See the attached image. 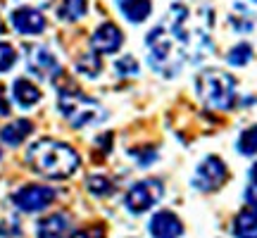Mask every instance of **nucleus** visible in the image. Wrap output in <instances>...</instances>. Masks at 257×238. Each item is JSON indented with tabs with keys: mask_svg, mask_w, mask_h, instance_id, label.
I'll use <instances>...</instances> for the list:
<instances>
[{
	"mask_svg": "<svg viewBox=\"0 0 257 238\" xmlns=\"http://www.w3.org/2000/svg\"><path fill=\"white\" fill-rule=\"evenodd\" d=\"M27 162L36 174L62 181L76 174L81 167V157L69 143H62L57 138H38L27 150Z\"/></svg>",
	"mask_w": 257,
	"mask_h": 238,
	"instance_id": "nucleus-1",
	"label": "nucleus"
},
{
	"mask_svg": "<svg viewBox=\"0 0 257 238\" xmlns=\"http://www.w3.org/2000/svg\"><path fill=\"white\" fill-rule=\"evenodd\" d=\"M146 50H148V64L155 69L160 76L172 79L181 72L184 67V53H181V43L176 36L174 27L162 19L160 24L148 31L146 36Z\"/></svg>",
	"mask_w": 257,
	"mask_h": 238,
	"instance_id": "nucleus-2",
	"label": "nucleus"
},
{
	"mask_svg": "<svg viewBox=\"0 0 257 238\" xmlns=\"http://www.w3.org/2000/svg\"><path fill=\"white\" fill-rule=\"evenodd\" d=\"M195 93L202 105L226 112L236 105V79L226 69L207 67L195 76Z\"/></svg>",
	"mask_w": 257,
	"mask_h": 238,
	"instance_id": "nucleus-3",
	"label": "nucleus"
},
{
	"mask_svg": "<svg viewBox=\"0 0 257 238\" xmlns=\"http://www.w3.org/2000/svg\"><path fill=\"white\" fill-rule=\"evenodd\" d=\"M57 110L62 112V117L72 124L74 129L93 127L100 124L105 119V107L98 100H93L88 95H83L76 86H67L60 88L57 95Z\"/></svg>",
	"mask_w": 257,
	"mask_h": 238,
	"instance_id": "nucleus-4",
	"label": "nucleus"
},
{
	"mask_svg": "<svg viewBox=\"0 0 257 238\" xmlns=\"http://www.w3.org/2000/svg\"><path fill=\"white\" fill-rule=\"evenodd\" d=\"M165 195V183L160 179H141L136 181L124 195V207H126L131 214H143V212L153 210L157 202L162 200Z\"/></svg>",
	"mask_w": 257,
	"mask_h": 238,
	"instance_id": "nucleus-5",
	"label": "nucleus"
},
{
	"mask_svg": "<svg viewBox=\"0 0 257 238\" xmlns=\"http://www.w3.org/2000/svg\"><path fill=\"white\" fill-rule=\"evenodd\" d=\"M226 176H229L226 162L217 155H207L200 165H198V169H195L193 186H195V191H200V193H214L224 186Z\"/></svg>",
	"mask_w": 257,
	"mask_h": 238,
	"instance_id": "nucleus-6",
	"label": "nucleus"
},
{
	"mask_svg": "<svg viewBox=\"0 0 257 238\" xmlns=\"http://www.w3.org/2000/svg\"><path fill=\"white\" fill-rule=\"evenodd\" d=\"M57 193L50 188V186H43V183H27L22 186L19 191H15L12 195V202L15 207L22 212H43L46 207L53 205Z\"/></svg>",
	"mask_w": 257,
	"mask_h": 238,
	"instance_id": "nucleus-7",
	"label": "nucleus"
},
{
	"mask_svg": "<svg viewBox=\"0 0 257 238\" xmlns=\"http://www.w3.org/2000/svg\"><path fill=\"white\" fill-rule=\"evenodd\" d=\"M27 69L36 79L48 81V79H57L60 76V62H57L55 53L46 46H29L27 48Z\"/></svg>",
	"mask_w": 257,
	"mask_h": 238,
	"instance_id": "nucleus-8",
	"label": "nucleus"
},
{
	"mask_svg": "<svg viewBox=\"0 0 257 238\" xmlns=\"http://www.w3.org/2000/svg\"><path fill=\"white\" fill-rule=\"evenodd\" d=\"M10 24H12L15 31L22 34V36H38V34H43L48 27L46 15L36 8H29V5H22V8L12 10V12H10Z\"/></svg>",
	"mask_w": 257,
	"mask_h": 238,
	"instance_id": "nucleus-9",
	"label": "nucleus"
},
{
	"mask_svg": "<svg viewBox=\"0 0 257 238\" xmlns=\"http://www.w3.org/2000/svg\"><path fill=\"white\" fill-rule=\"evenodd\" d=\"M124 46V31L114 22H102L100 27L93 31L91 50L98 55H114Z\"/></svg>",
	"mask_w": 257,
	"mask_h": 238,
	"instance_id": "nucleus-10",
	"label": "nucleus"
},
{
	"mask_svg": "<svg viewBox=\"0 0 257 238\" xmlns=\"http://www.w3.org/2000/svg\"><path fill=\"white\" fill-rule=\"evenodd\" d=\"M148 231L153 238H181L184 236V221L172 210H160L150 217Z\"/></svg>",
	"mask_w": 257,
	"mask_h": 238,
	"instance_id": "nucleus-11",
	"label": "nucleus"
},
{
	"mask_svg": "<svg viewBox=\"0 0 257 238\" xmlns=\"http://www.w3.org/2000/svg\"><path fill=\"white\" fill-rule=\"evenodd\" d=\"M69 229H72V221L64 212H55V214H48L36 224V236L38 238H69Z\"/></svg>",
	"mask_w": 257,
	"mask_h": 238,
	"instance_id": "nucleus-12",
	"label": "nucleus"
},
{
	"mask_svg": "<svg viewBox=\"0 0 257 238\" xmlns=\"http://www.w3.org/2000/svg\"><path fill=\"white\" fill-rule=\"evenodd\" d=\"M12 100L17 102L22 110H31L41 102V88L31 79L19 76V79L12 81Z\"/></svg>",
	"mask_w": 257,
	"mask_h": 238,
	"instance_id": "nucleus-13",
	"label": "nucleus"
},
{
	"mask_svg": "<svg viewBox=\"0 0 257 238\" xmlns=\"http://www.w3.org/2000/svg\"><path fill=\"white\" fill-rule=\"evenodd\" d=\"M114 3L119 15L134 27L148 22V17L153 15V0H114Z\"/></svg>",
	"mask_w": 257,
	"mask_h": 238,
	"instance_id": "nucleus-14",
	"label": "nucleus"
},
{
	"mask_svg": "<svg viewBox=\"0 0 257 238\" xmlns=\"http://www.w3.org/2000/svg\"><path fill=\"white\" fill-rule=\"evenodd\" d=\"M31 134H34L31 119H12L10 124H5V127L0 129V141H3L5 146L17 148V146H22Z\"/></svg>",
	"mask_w": 257,
	"mask_h": 238,
	"instance_id": "nucleus-15",
	"label": "nucleus"
},
{
	"mask_svg": "<svg viewBox=\"0 0 257 238\" xmlns=\"http://www.w3.org/2000/svg\"><path fill=\"white\" fill-rule=\"evenodd\" d=\"M233 236L236 238H257V210L248 207L236 214L233 219Z\"/></svg>",
	"mask_w": 257,
	"mask_h": 238,
	"instance_id": "nucleus-16",
	"label": "nucleus"
},
{
	"mask_svg": "<svg viewBox=\"0 0 257 238\" xmlns=\"http://www.w3.org/2000/svg\"><path fill=\"white\" fill-rule=\"evenodd\" d=\"M86 12H88V0H62L57 8V15L64 22H79L86 17Z\"/></svg>",
	"mask_w": 257,
	"mask_h": 238,
	"instance_id": "nucleus-17",
	"label": "nucleus"
},
{
	"mask_svg": "<svg viewBox=\"0 0 257 238\" xmlns=\"http://www.w3.org/2000/svg\"><path fill=\"white\" fill-rule=\"evenodd\" d=\"M252 55H255L252 46H250L248 41H240V43H236V46L226 53V62H229L231 67H245V64L252 62Z\"/></svg>",
	"mask_w": 257,
	"mask_h": 238,
	"instance_id": "nucleus-18",
	"label": "nucleus"
},
{
	"mask_svg": "<svg viewBox=\"0 0 257 238\" xmlns=\"http://www.w3.org/2000/svg\"><path fill=\"white\" fill-rule=\"evenodd\" d=\"M76 72L81 76H88V79H95L98 74L102 72V62H100V55L98 53H86L76 60Z\"/></svg>",
	"mask_w": 257,
	"mask_h": 238,
	"instance_id": "nucleus-19",
	"label": "nucleus"
},
{
	"mask_svg": "<svg viewBox=\"0 0 257 238\" xmlns=\"http://www.w3.org/2000/svg\"><path fill=\"white\" fill-rule=\"evenodd\" d=\"M86 188H88L93 195H98V198H107V195L114 193V181L105 174H91L86 179Z\"/></svg>",
	"mask_w": 257,
	"mask_h": 238,
	"instance_id": "nucleus-20",
	"label": "nucleus"
},
{
	"mask_svg": "<svg viewBox=\"0 0 257 238\" xmlns=\"http://www.w3.org/2000/svg\"><path fill=\"white\" fill-rule=\"evenodd\" d=\"M236 150L245 157L257 155V124L248 127L245 131H240L238 141H236Z\"/></svg>",
	"mask_w": 257,
	"mask_h": 238,
	"instance_id": "nucleus-21",
	"label": "nucleus"
},
{
	"mask_svg": "<svg viewBox=\"0 0 257 238\" xmlns=\"http://www.w3.org/2000/svg\"><path fill=\"white\" fill-rule=\"evenodd\" d=\"M15 64H17V50L12 48V43L0 41V74L10 72Z\"/></svg>",
	"mask_w": 257,
	"mask_h": 238,
	"instance_id": "nucleus-22",
	"label": "nucleus"
},
{
	"mask_svg": "<svg viewBox=\"0 0 257 238\" xmlns=\"http://www.w3.org/2000/svg\"><path fill=\"white\" fill-rule=\"evenodd\" d=\"M114 69H117L119 76H136V74L141 72V64H138V60L134 55H126V57H119V60L114 62Z\"/></svg>",
	"mask_w": 257,
	"mask_h": 238,
	"instance_id": "nucleus-23",
	"label": "nucleus"
},
{
	"mask_svg": "<svg viewBox=\"0 0 257 238\" xmlns=\"http://www.w3.org/2000/svg\"><path fill=\"white\" fill-rule=\"evenodd\" d=\"M131 157H134L141 167H148V165H153V162H157V150L155 148H134V150H131Z\"/></svg>",
	"mask_w": 257,
	"mask_h": 238,
	"instance_id": "nucleus-24",
	"label": "nucleus"
},
{
	"mask_svg": "<svg viewBox=\"0 0 257 238\" xmlns=\"http://www.w3.org/2000/svg\"><path fill=\"white\" fill-rule=\"evenodd\" d=\"M69 238H105V226H102V224H93V226L74 231Z\"/></svg>",
	"mask_w": 257,
	"mask_h": 238,
	"instance_id": "nucleus-25",
	"label": "nucleus"
},
{
	"mask_svg": "<svg viewBox=\"0 0 257 238\" xmlns=\"http://www.w3.org/2000/svg\"><path fill=\"white\" fill-rule=\"evenodd\" d=\"M231 24H233L236 31H243V34H245V31H252V17H248V15H240V17L233 15V17H231Z\"/></svg>",
	"mask_w": 257,
	"mask_h": 238,
	"instance_id": "nucleus-26",
	"label": "nucleus"
},
{
	"mask_svg": "<svg viewBox=\"0 0 257 238\" xmlns=\"http://www.w3.org/2000/svg\"><path fill=\"white\" fill-rule=\"evenodd\" d=\"M0 236H19V221L17 219H5L0 221Z\"/></svg>",
	"mask_w": 257,
	"mask_h": 238,
	"instance_id": "nucleus-27",
	"label": "nucleus"
},
{
	"mask_svg": "<svg viewBox=\"0 0 257 238\" xmlns=\"http://www.w3.org/2000/svg\"><path fill=\"white\" fill-rule=\"evenodd\" d=\"M245 202L257 210V183L255 181H250V186L245 188Z\"/></svg>",
	"mask_w": 257,
	"mask_h": 238,
	"instance_id": "nucleus-28",
	"label": "nucleus"
},
{
	"mask_svg": "<svg viewBox=\"0 0 257 238\" xmlns=\"http://www.w3.org/2000/svg\"><path fill=\"white\" fill-rule=\"evenodd\" d=\"M10 114V102L5 98V88L0 86V117H8Z\"/></svg>",
	"mask_w": 257,
	"mask_h": 238,
	"instance_id": "nucleus-29",
	"label": "nucleus"
},
{
	"mask_svg": "<svg viewBox=\"0 0 257 238\" xmlns=\"http://www.w3.org/2000/svg\"><path fill=\"white\" fill-rule=\"evenodd\" d=\"M250 179H252V181L257 183V162L252 165V169H250Z\"/></svg>",
	"mask_w": 257,
	"mask_h": 238,
	"instance_id": "nucleus-30",
	"label": "nucleus"
},
{
	"mask_svg": "<svg viewBox=\"0 0 257 238\" xmlns=\"http://www.w3.org/2000/svg\"><path fill=\"white\" fill-rule=\"evenodd\" d=\"M0 34H3V19H0Z\"/></svg>",
	"mask_w": 257,
	"mask_h": 238,
	"instance_id": "nucleus-31",
	"label": "nucleus"
},
{
	"mask_svg": "<svg viewBox=\"0 0 257 238\" xmlns=\"http://www.w3.org/2000/svg\"><path fill=\"white\" fill-rule=\"evenodd\" d=\"M0 157H3V150H0Z\"/></svg>",
	"mask_w": 257,
	"mask_h": 238,
	"instance_id": "nucleus-32",
	"label": "nucleus"
},
{
	"mask_svg": "<svg viewBox=\"0 0 257 238\" xmlns=\"http://www.w3.org/2000/svg\"><path fill=\"white\" fill-rule=\"evenodd\" d=\"M252 3H257V0H252Z\"/></svg>",
	"mask_w": 257,
	"mask_h": 238,
	"instance_id": "nucleus-33",
	"label": "nucleus"
}]
</instances>
